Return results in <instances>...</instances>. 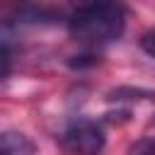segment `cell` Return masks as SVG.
Wrapping results in <instances>:
<instances>
[{"mask_svg":"<svg viewBox=\"0 0 155 155\" xmlns=\"http://www.w3.org/2000/svg\"><path fill=\"white\" fill-rule=\"evenodd\" d=\"M70 36L87 46H104L116 41L126 29V10L116 2H90L73 10L68 17Z\"/></svg>","mask_w":155,"mask_h":155,"instance_id":"obj_1","label":"cell"},{"mask_svg":"<svg viewBox=\"0 0 155 155\" xmlns=\"http://www.w3.org/2000/svg\"><path fill=\"white\" fill-rule=\"evenodd\" d=\"M63 145L70 155H99L104 150V131L90 119L73 121L63 131Z\"/></svg>","mask_w":155,"mask_h":155,"instance_id":"obj_2","label":"cell"},{"mask_svg":"<svg viewBox=\"0 0 155 155\" xmlns=\"http://www.w3.org/2000/svg\"><path fill=\"white\" fill-rule=\"evenodd\" d=\"M34 140L22 131H2L0 133V155H34Z\"/></svg>","mask_w":155,"mask_h":155,"instance_id":"obj_3","label":"cell"},{"mask_svg":"<svg viewBox=\"0 0 155 155\" xmlns=\"http://www.w3.org/2000/svg\"><path fill=\"white\" fill-rule=\"evenodd\" d=\"M128 155H155V138H143L131 145Z\"/></svg>","mask_w":155,"mask_h":155,"instance_id":"obj_4","label":"cell"},{"mask_svg":"<svg viewBox=\"0 0 155 155\" xmlns=\"http://www.w3.org/2000/svg\"><path fill=\"white\" fill-rule=\"evenodd\" d=\"M140 46H143V51H145L150 58H155V27H153V29H148V31L143 34Z\"/></svg>","mask_w":155,"mask_h":155,"instance_id":"obj_5","label":"cell"},{"mask_svg":"<svg viewBox=\"0 0 155 155\" xmlns=\"http://www.w3.org/2000/svg\"><path fill=\"white\" fill-rule=\"evenodd\" d=\"M10 68H12V63H10V53H7L5 48H0V80H5V78L10 75Z\"/></svg>","mask_w":155,"mask_h":155,"instance_id":"obj_6","label":"cell"}]
</instances>
